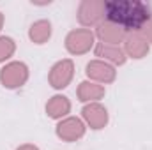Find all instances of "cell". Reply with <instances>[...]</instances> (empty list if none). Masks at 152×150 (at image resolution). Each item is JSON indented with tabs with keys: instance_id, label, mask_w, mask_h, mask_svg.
Returning a JSON list of instances; mask_svg holds the SVG:
<instances>
[{
	"instance_id": "1",
	"label": "cell",
	"mask_w": 152,
	"mask_h": 150,
	"mask_svg": "<svg viewBox=\"0 0 152 150\" xmlns=\"http://www.w3.org/2000/svg\"><path fill=\"white\" fill-rule=\"evenodd\" d=\"M104 16L124 32H140L151 21V7L143 2L115 0L104 4Z\"/></svg>"
},
{
	"instance_id": "2",
	"label": "cell",
	"mask_w": 152,
	"mask_h": 150,
	"mask_svg": "<svg viewBox=\"0 0 152 150\" xmlns=\"http://www.w3.org/2000/svg\"><path fill=\"white\" fill-rule=\"evenodd\" d=\"M28 78V71H27V66L21 64V62H12L9 66H5L0 73V81L4 87L7 88H16V87H21Z\"/></svg>"
},
{
	"instance_id": "3",
	"label": "cell",
	"mask_w": 152,
	"mask_h": 150,
	"mask_svg": "<svg viewBox=\"0 0 152 150\" xmlns=\"http://www.w3.org/2000/svg\"><path fill=\"white\" fill-rule=\"evenodd\" d=\"M94 44V34L87 28H80V30H73L67 39H66V46L71 53L80 55V53H85L92 48Z\"/></svg>"
},
{
	"instance_id": "4",
	"label": "cell",
	"mask_w": 152,
	"mask_h": 150,
	"mask_svg": "<svg viewBox=\"0 0 152 150\" xmlns=\"http://www.w3.org/2000/svg\"><path fill=\"white\" fill-rule=\"evenodd\" d=\"M78 18L83 25H96L104 18V2H83L78 11Z\"/></svg>"
},
{
	"instance_id": "5",
	"label": "cell",
	"mask_w": 152,
	"mask_h": 150,
	"mask_svg": "<svg viewBox=\"0 0 152 150\" xmlns=\"http://www.w3.org/2000/svg\"><path fill=\"white\" fill-rule=\"evenodd\" d=\"M73 78V62L71 60H62L57 66H53L51 73H50V83L55 88H64L69 85Z\"/></svg>"
},
{
	"instance_id": "6",
	"label": "cell",
	"mask_w": 152,
	"mask_h": 150,
	"mask_svg": "<svg viewBox=\"0 0 152 150\" xmlns=\"http://www.w3.org/2000/svg\"><path fill=\"white\" fill-rule=\"evenodd\" d=\"M83 133H85V127H83L81 120H78V118H66L57 125V134L67 141H75L78 138H81Z\"/></svg>"
},
{
	"instance_id": "7",
	"label": "cell",
	"mask_w": 152,
	"mask_h": 150,
	"mask_svg": "<svg viewBox=\"0 0 152 150\" xmlns=\"http://www.w3.org/2000/svg\"><path fill=\"white\" fill-rule=\"evenodd\" d=\"M124 42H126L127 55L133 57V58H142L149 51V42L145 41V37L140 32H133V34L126 36L124 37Z\"/></svg>"
},
{
	"instance_id": "8",
	"label": "cell",
	"mask_w": 152,
	"mask_h": 150,
	"mask_svg": "<svg viewBox=\"0 0 152 150\" xmlns=\"http://www.w3.org/2000/svg\"><path fill=\"white\" fill-rule=\"evenodd\" d=\"M87 74L99 83H108V81H113L115 71L112 66H108L101 60H94L87 66Z\"/></svg>"
},
{
	"instance_id": "9",
	"label": "cell",
	"mask_w": 152,
	"mask_h": 150,
	"mask_svg": "<svg viewBox=\"0 0 152 150\" xmlns=\"http://www.w3.org/2000/svg\"><path fill=\"white\" fill-rule=\"evenodd\" d=\"M83 117L90 124L92 129H101L108 122V113H106V110L101 104H97V103H94L90 106H85L83 108Z\"/></svg>"
},
{
	"instance_id": "10",
	"label": "cell",
	"mask_w": 152,
	"mask_h": 150,
	"mask_svg": "<svg viewBox=\"0 0 152 150\" xmlns=\"http://www.w3.org/2000/svg\"><path fill=\"white\" fill-rule=\"evenodd\" d=\"M97 36L103 39L104 44H113V46H117V42H120L122 39L126 37V36H124V30H122L120 27L113 25V23H110V21L99 25Z\"/></svg>"
},
{
	"instance_id": "11",
	"label": "cell",
	"mask_w": 152,
	"mask_h": 150,
	"mask_svg": "<svg viewBox=\"0 0 152 150\" xmlns=\"http://www.w3.org/2000/svg\"><path fill=\"white\" fill-rule=\"evenodd\" d=\"M69 110H71V104H69L67 97H64V95H55V97H51L50 103L46 104V111H48V115H50L51 118L64 117V115L69 113Z\"/></svg>"
},
{
	"instance_id": "12",
	"label": "cell",
	"mask_w": 152,
	"mask_h": 150,
	"mask_svg": "<svg viewBox=\"0 0 152 150\" xmlns=\"http://www.w3.org/2000/svg\"><path fill=\"white\" fill-rule=\"evenodd\" d=\"M96 55L101 57V58H106V60H112L115 64H124L126 57H124V51L118 48V46H113V44H97L96 48Z\"/></svg>"
},
{
	"instance_id": "13",
	"label": "cell",
	"mask_w": 152,
	"mask_h": 150,
	"mask_svg": "<svg viewBox=\"0 0 152 150\" xmlns=\"http://www.w3.org/2000/svg\"><path fill=\"white\" fill-rule=\"evenodd\" d=\"M104 95V88L97 83H88L83 81L78 88V97L80 101H97Z\"/></svg>"
},
{
	"instance_id": "14",
	"label": "cell",
	"mask_w": 152,
	"mask_h": 150,
	"mask_svg": "<svg viewBox=\"0 0 152 150\" xmlns=\"http://www.w3.org/2000/svg\"><path fill=\"white\" fill-rule=\"evenodd\" d=\"M50 36H51V25H50V21L41 20L37 23H34L32 28H30V39L34 42H37V44H42Z\"/></svg>"
},
{
	"instance_id": "15",
	"label": "cell",
	"mask_w": 152,
	"mask_h": 150,
	"mask_svg": "<svg viewBox=\"0 0 152 150\" xmlns=\"http://www.w3.org/2000/svg\"><path fill=\"white\" fill-rule=\"evenodd\" d=\"M14 53V41L11 37H0V62Z\"/></svg>"
},
{
	"instance_id": "16",
	"label": "cell",
	"mask_w": 152,
	"mask_h": 150,
	"mask_svg": "<svg viewBox=\"0 0 152 150\" xmlns=\"http://www.w3.org/2000/svg\"><path fill=\"white\" fill-rule=\"evenodd\" d=\"M140 34L145 37L147 42H152V20L145 25V27H143V28H142V30H140Z\"/></svg>"
},
{
	"instance_id": "17",
	"label": "cell",
	"mask_w": 152,
	"mask_h": 150,
	"mask_svg": "<svg viewBox=\"0 0 152 150\" xmlns=\"http://www.w3.org/2000/svg\"><path fill=\"white\" fill-rule=\"evenodd\" d=\"M18 150H37L36 147H32V145H23V147H20Z\"/></svg>"
},
{
	"instance_id": "18",
	"label": "cell",
	"mask_w": 152,
	"mask_h": 150,
	"mask_svg": "<svg viewBox=\"0 0 152 150\" xmlns=\"http://www.w3.org/2000/svg\"><path fill=\"white\" fill-rule=\"evenodd\" d=\"M2 23H4V18H2V14H0V28H2Z\"/></svg>"
}]
</instances>
